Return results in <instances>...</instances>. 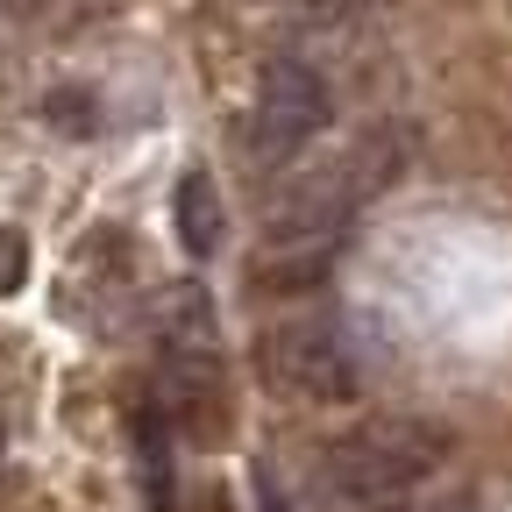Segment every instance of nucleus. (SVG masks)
<instances>
[{
  "instance_id": "nucleus-1",
  "label": "nucleus",
  "mask_w": 512,
  "mask_h": 512,
  "mask_svg": "<svg viewBox=\"0 0 512 512\" xmlns=\"http://www.w3.org/2000/svg\"><path fill=\"white\" fill-rule=\"evenodd\" d=\"M399 164H406V128H384V121L363 128L335 164H320L278 192V207L264 221V256H278V264H320L328 242L363 214V200H377L399 178Z\"/></svg>"
},
{
  "instance_id": "nucleus-2",
  "label": "nucleus",
  "mask_w": 512,
  "mask_h": 512,
  "mask_svg": "<svg viewBox=\"0 0 512 512\" xmlns=\"http://www.w3.org/2000/svg\"><path fill=\"white\" fill-rule=\"evenodd\" d=\"M434 463H441V434H427V427H363V434H342L328 456H320V484L342 505H384V498H406Z\"/></svg>"
},
{
  "instance_id": "nucleus-3",
  "label": "nucleus",
  "mask_w": 512,
  "mask_h": 512,
  "mask_svg": "<svg viewBox=\"0 0 512 512\" xmlns=\"http://www.w3.org/2000/svg\"><path fill=\"white\" fill-rule=\"evenodd\" d=\"M328 79L299 57H271L264 79H256V107H249V150L264 164H285L299 157L320 128H328Z\"/></svg>"
},
{
  "instance_id": "nucleus-4",
  "label": "nucleus",
  "mask_w": 512,
  "mask_h": 512,
  "mask_svg": "<svg viewBox=\"0 0 512 512\" xmlns=\"http://www.w3.org/2000/svg\"><path fill=\"white\" fill-rule=\"evenodd\" d=\"M271 370L292 384L299 399H320V406L356 399V384H363L356 349H349V335L335 328V320H285V328L271 335Z\"/></svg>"
},
{
  "instance_id": "nucleus-5",
  "label": "nucleus",
  "mask_w": 512,
  "mask_h": 512,
  "mask_svg": "<svg viewBox=\"0 0 512 512\" xmlns=\"http://www.w3.org/2000/svg\"><path fill=\"white\" fill-rule=\"evenodd\" d=\"M214 342H221V313L207 285H164L157 292V349L164 370H214Z\"/></svg>"
},
{
  "instance_id": "nucleus-6",
  "label": "nucleus",
  "mask_w": 512,
  "mask_h": 512,
  "mask_svg": "<svg viewBox=\"0 0 512 512\" xmlns=\"http://www.w3.org/2000/svg\"><path fill=\"white\" fill-rule=\"evenodd\" d=\"M171 214H178V242H185V256H214V242H221V192H214L207 171H185V178H178Z\"/></svg>"
},
{
  "instance_id": "nucleus-7",
  "label": "nucleus",
  "mask_w": 512,
  "mask_h": 512,
  "mask_svg": "<svg viewBox=\"0 0 512 512\" xmlns=\"http://www.w3.org/2000/svg\"><path fill=\"white\" fill-rule=\"evenodd\" d=\"M377 0H292V15L306 22V29H342V22H356V15H370Z\"/></svg>"
},
{
  "instance_id": "nucleus-8",
  "label": "nucleus",
  "mask_w": 512,
  "mask_h": 512,
  "mask_svg": "<svg viewBox=\"0 0 512 512\" xmlns=\"http://www.w3.org/2000/svg\"><path fill=\"white\" fill-rule=\"evenodd\" d=\"M22 278H29V242L22 228H0V299L22 292Z\"/></svg>"
},
{
  "instance_id": "nucleus-9",
  "label": "nucleus",
  "mask_w": 512,
  "mask_h": 512,
  "mask_svg": "<svg viewBox=\"0 0 512 512\" xmlns=\"http://www.w3.org/2000/svg\"><path fill=\"white\" fill-rule=\"evenodd\" d=\"M43 114H50L57 128H79V136L93 128V100H86L79 86H64V93H50V100H43Z\"/></svg>"
}]
</instances>
